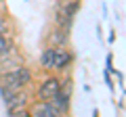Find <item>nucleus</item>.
Instances as JSON below:
<instances>
[{"mask_svg": "<svg viewBox=\"0 0 126 117\" xmlns=\"http://www.w3.org/2000/svg\"><path fill=\"white\" fill-rule=\"evenodd\" d=\"M69 63H72V54H69V50L63 48V46L50 44L40 54V65L46 71H63V69L69 67Z\"/></svg>", "mask_w": 126, "mask_h": 117, "instance_id": "1", "label": "nucleus"}, {"mask_svg": "<svg viewBox=\"0 0 126 117\" xmlns=\"http://www.w3.org/2000/svg\"><path fill=\"white\" fill-rule=\"evenodd\" d=\"M30 82H32V71L27 67H23V65H17V67L9 69V71H2V75H0V86H6V88H11L15 92L23 90Z\"/></svg>", "mask_w": 126, "mask_h": 117, "instance_id": "2", "label": "nucleus"}, {"mask_svg": "<svg viewBox=\"0 0 126 117\" xmlns=\"http://www.w3.org/2000/svg\"><path fill=\"white\" fill-rule=\"evenodd\" d=\"M78 9H80V0H67V2H63L57 11V23L61 29H69L72 25L74 17H76Z\"/></svg>", "mask_w": 126, "mask_h": 117, "instance_id": "3", "label": "nucleus"}, {"mask_svg": "<svg viewBox=\"0 0 126 117\" xmlns=\"http://www.w3.org/2000/svg\"><path fill=\"white\" fill-rule=\"evenodd\" d=\"M61 84L63 82L59 80L57 75H48L44 82L40 84V88H38V100H53L55 96L61 92Z\"/></svg>", "mask_w": 126, "mask_h": 117, "instance_id": "4", "label": "nucleus"}, {"mask_svg": "<svg viewBox=\"0 0 126 117\" xmlns=\"http://www.w3.org/2000/svg\"><path fill=\"white\" fill-rule=\"evenodd\" d=\"M30 115L34 117H59V111L50 100H38L30 107Z\"/></svg>", "mask_w": 126, "mask_h": 117, "instance_id": "5", "label": "nucleus"}, {"mask_svg": "<svg viewBox=\"0 0 126 117\" xmlns=\"http://www.w3.org/2000/svg\"><path fill=\"white\" fill-rule=\"evenodd\" d=\"M11 50H13V40L6 34H0V58H4Z\"/></svg>", "mask_w": 126, "mask_h": 117, "instance_id": "6", "label": "nucleus"}, {"mask_svg": "<svg viewBox=\"0 0 126 117\" xmlns=\"http://www.w3.org/2000/svg\"><path fill=\"white\" fill-rule=\"evenodd\" d=\"M9 32V21H6V15H0V34Z\"/></svg>", "mask_w": 126, "mask_h": 117, "instance_id": "7", "label": "nucleus"}, {"mask_svg": "<svg viewBox=\"0 0 126 117\" xmlns=\"http://www.w3.org/2000/svg\"><path fill=\"white\" fill-rule=\"evenodd\" d=\"M6 13V4H4V0H0V15H4Z\"/></svg>", "mask_w": 126, "mask_h": 117, "instance_id": "8", "label": "nucleus"}]
</instances>
